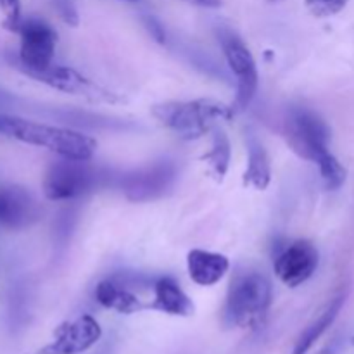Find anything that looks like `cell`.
Returning <instances> with one entry per match:
<instances>
[{
    "instance_id": "obj_27",
    "label": "cell",
    "mask_w": 354,
    "mask_h": 354,
    "mask_svg": "<svg viewBox=\"0 0 354 354\" xmlns=\"http://www.w3.org/2000/svg\"><path fill=\"white\" fill-rule=\"evenodd\" d=\"M268 2H279V0H268Z\"/></svg>"
},
{
    "instance_id": "obj_20",
    "label": "cell",
    "mask_w": 354,
    "mask_h": 354,
    "mask_svg": "<svg viewBox=\"0 0 354 354\" xmlns=\"http://www.w3.org/2000/svg\"><path fill=\"white\" fill-rule=\"evenodd\" d=\"M304 3L315 17H330L341 12L348 0H304Z\"/></svg>"
},
{
    "instance_id": "obj_6",
    "label": "cell",
    "mask_w": 354,
    "mask_h": 354,
    "mask_svg": "<svg viewBox=\"0 0 354 354\" xmlns=\"http://www.w3.org/2000/svg\"><path fill=\"white\" fill-rule=\"evenodd\" d=\"M17 33L21 41L19 52L12 61L14 68L30 76L31 73L41 71L54 62L57 33L47 21L38 17L23 19Z\"/></svg>"
},
{
    "instance_id": "obj_18",
    "label": "cell",
    "mask_w": 354,
    "mask_h": 354,
    "mask_svg": "<svg viewBox=\"0 0 354 354\" xmlns=\"http://www.w3.org/2000/svg\"><path fill=\"white\" fill-rule=\"evenodd\" d=\"M232 159V145L230 138L225 133L223 128L216 127L213 130V142H211V149L203 156V161L209 166V171L213 173L214 178L218 182L225 178L228 168H230Z\"/></svg>"
},
{
    "instance_id": "obj_11",
    "label": "cell",
    "mask_w": 354,
    "mask_h": 354,
    "mask_svg": "<svg viewBox=\"0 0 354 354\" xmlns=\"http://www.w3.org/2000/svg\"><path fill=\"white\" fill-rule=\"evenodd\" d=\"M102 335L99 322L90 315H82L75 322H66L55 330L50 344L44 346L37 354H80L99 342Z\"/></svg>"
},
{
    "instance_id": "obj_23",
    "label": "cell",
    "mask_w": 354,
    "mask_h": 354,
    "mask_svg": "<svg viewBox=\"0 0 354 354\" xmlns=\"http://www.w3.org/2000/svg\"><path fill=\"white\" fill-rule=\"evenodd\" d=\"M142 21H144V26L147 28L149 33L154 37V40L159 41V44H165L166 31H165V28H162V24L159 23L154 16H142Z\"/></svg>"
},
{
    "instance_id": "obj_4",
    "label": "cell",
    "mask_w": 354,
    "mask_h": 354,
    "mask_svg": "<svg viewBox=\"0 0 354 354\" xmlns=\"http://www.w3.org/2000/svg\"><path fill=\"white\" fill-rule=\"evenodd\" d=\"M107 171L90 159L61 158L52 161L44 176V194L48 201H73L106 185Z\"/></svg>"
},
{
    "instance_id": "obj_3",
    "label": "cell",
    "mask_w": 354,
    "mask_h": 354,
    "mask_svg": "<svg viewBox=\"0 0 354 354\" xmlns=\"http://www.w3.org/2000/svg\"><path fill=\"white\" fill-rule=\"evenodd\" d=\"M272 283L263 273H239L228 289L223 322L228 327H259L272 306Z\"/></svg>"
},
{
    "instance_id": "obj_26",
    "label": "cell",
    "mask_w": 354,
    "mask_h": 354,
    "mask_svg": "<svg viewBox=\"0 0 354 354\" xmlns=\"http://www.w3.org/2000/svg\"><path fill=\"white\" fill-rule=\"evenodd\" d=\"M123 2H131V3H137V2H140V0H123Z\"/></svg>"
},
{
    "instance_id": "obj_9",
    "label": "cell",
    "mask_w": 354,
    "mask_h": 354,
    "mask_svg": "<svg viewBox=\"0 0 354 354\" xmlns=\"http://www.w3.org/2000/svg\"><path fill=\"white\" fill-rule=\"evenodd\" d=\"M320 254L310 241H294L273 259V272L287 287H297L317 272Z\"/></svg>"
},
{
    "instance_id": "obj_15",
    "label": "cell",
    "mask_w": 354,
    "mask_h": 354,
    "mask_svg": "<svg viewBox=\"0 0 354 354\" xmlns=\"http://www.w3.org/2000/svg\"><path fill=\"white\" fill-rule=\"evenodd\" d=\"M154 301L149 304L151 310L173 317H190L194 315V303L182 290V287L169 277H162L154 282Z\"/></svg>"
},
{
    "instance_id": "obj_8",
    "label": "cell",
    "mask_w": 354,
    "mask_h": 354,
    "mask_svg": "<svg viewBox=\"0 0 354 354\" xmlns=\"http://www.w3.org/2000/svg\"><path fill=\"white\" fill-rule=\"evenodd\" d=\"M220 44L223 48L225 61L237 80V97H235L234 111H242L252 102L258 92L259 76L256 61L244 41L230 30L220 31Z\"/></svg>"
},
{
    "instance_id": "obj_1",
    "label": "cell",
    "mask_w": 354,
    "mask_h": 354,
    "mask_svg": "<svg viewBox=\"0 0 354 354\" xmlns=\"http://www.w3.org/2000/svg\"><path fill=\"white\" fill-rule=\"evenodd\" d=\"M0 135L23 144L45 147L61 158L92 159L97 149L95 138L69 128L50 127L0 113Z\"/></svg>"
},
{
    "instance_id": "obj_10",
    "label": "cell",
    "mask_w": 354,
    "mask_h": 354,
    "mask_svg": "<svg viewBox=\"0 0 354 354\" xmlns=\"http://www.w3.org/2000/svg\"><path fill=\"white\" fill-rule=\"evenodd\" d=\"M156 282V280H154ZM154 282L145 280L140 275H113L104 279L95 287V299L100 306L114 310L118 313L131 315L142 311L145 304L140 297L131 290V287H147Z\"/></svg>"
},
{
    "instance_id": "obj_25",
    "label": "cell",
    "mask_w": 354,
    "mask_h": 354,
    "mask_svg": "<svg viewBox=\"0 0 354 354\" xmlns=\"http://www.w3.org/2000/svg\"><path fill=\"white\" fill-rule=\"evenodd\" d=\"M185 2L199 7H207V9H216V7L221 6V0H185Z\"/></svg>"
},
{
    "instance_id": "obj_7",
    "label": "cell",
    "mask_w": 354,
    "mask_h": 354,
    "mask_svg": "<svg viewBox=\"0 0 354 354\" xmlns=\"http://www.w3.org/2000/svg\"><path fill=\"white\" fill-rule=\"evenodd\" d=\"M178 169L173 161L162 159L128 171L118 178V187L131 203H149L166 196L173 189Z\"/></svg>"
},
{
    "instance_id": "obj_24",
    "label": "cell",
    "mask_w": 354,
    "mask_h": 354,
    "mask_svg": "<svg viewBox=\"0 0 354 354\" xmlns=\"http://www.w3.org/2000/svg\"><path fill=\"white\" fill-rule=\"evenodd\" d=\"M344 344H346L344 339L335 337L330 344L325 346V348L322 349L320 354H342L344 353Z\"/></svg>"
},
{
    "instance_id": "obj_22",
    "label": "cell",
    "mask_w": 354,
    "mask_h": 354,
    "mask_svg": "<svg viewBox=\"0 0 354 354\" xmlns=\"http://www.w3.org/2000/svg\"><path fill=\"white\" fill-rule=\"evenodd\" d=\"M52 3H54L55 10H57V14L64 23L71 24V26H78V10H76L73 0H52Z\"/></svg>"
},
{
    "instance_id": "obj_16",
    "label": "cell",
    "mask_w": 354,
    "mask_h": 354,
    "mask_svg": "<svg viewBox=\"0 0 354 354\" xmlns=\"http://www.w3.org/2000/svg\"><path fill=\"white\" fill-rule=\"evenodd\" d=\"M272 182V166L268 152L256 133H248V168L244 171V185L256 190H266Z\"/></svg>"
},
{
    "instance_id": "obj_2",
    "label": "cell",
    "mask_w": 354,
    "mask_h": 354,
    "mask_svg": "<svg viewBox=\"0 0 354 354\" xmlns=\"http://www.w3.org/2000/svg\"><path fill=\"white\" fill-rule=\"evenodd\" d=\"M234 107L211 99L169 100L156 104L152 116L183 140H197L218 127V121L230 120Z\"/></svg>"
},
{
    "instance_id": "obj_19",
    "label": "cell",
    "mask_w": 354,
    "mask_h": 354,
    "mask_svg": "<svg viewBox=\"0 0 354 354\" xmlns=\"http://www.w3.org/2000/svg\"><path fill=\"white\" fill-rule=\"evenodd\" d=\"M318 169H320V175L324 178L325 187L328 190H337L344 185L346 182V168L339 162V159L334 154L327 156L324 161L318 162Z\"/></svg>"
},
{
    "instance_id": "obj_17",
    "label": "cell",
    "mask_w": 354,
    "mask_h": 354,
    "mask_svg": "<svg viewBox=\"0 0 354 354\" xmlns=\"http://www.w3.org/2000/svg\"><path fill=\"white\" fill-rule=\"evenodd\" d=\"M346 303V294H339L337 297L330 301V303L325 306V310L311 322L310 325L306 327V330L301 334V337L297 339L296 346H294V351L292 354H308L310 349L313 348L315 342L322 337V335L327 332V328L330 327L332 324L335 322L337 315L341 313L342 306Z\"/></svg>"
},
{
    "instance_id": "obj_14",
    "label": "cell",
    "mask_w": 354,
    "mask_h": 354,
    "mask_svg": "<svg viewBox=\"0 0 354 354\" xmlns=\"http://www.w3.org/2000/svg\"><path fill=\"white\" fill-rule=\"evenodd\" d=\"M230 268L227 256L220 252L192 249L187 256V270L194 283L201 287H211L220 282Z\"/></svg>"
},
{
    "instance_id": "obj_21",
    "label": "cell",
    "mask_w": 354,
    "mask_h": 354,
    "mask_svg": "<svg viewBox=\"0 0 354 354\" xmlns=\"http://www.w3.org/2000/svg\"><path fill=\"white\" fill-rule=\"evenodd\" d=\"M0 10L3 14V28L17 33L23 21L21 19V0H0Z\"/></svg>"
},
{
    "instance_id": "obj_13",
    "label": "cell",
    "mask_w": 354,
    "mask_h": 354,
    "mask_svg": "<svg viewBox=\"0 0 354 354\" xmlns=\"http://www.w3.org/2000/svg\"><path fill=\"white\" fill-rule=\"evenodd\" d=\"M40 206L24 187L0 185V227L23 230L40 218Z\"/></svg>"
},
{
    "instance_id": "obj_5",
    "label": "cell",
    "mask_w": 354,
    "mask_h": 354,
    "mask_svg": "<svg viewBox=\"0 0 354 354\" xmlns=\"http://www.w3.org/2000/svg\"><path fill=\"white\" fill-rule=\"evenodd\" d=\"M286 137L292 151L318 165L330 156V128L310 107H290L286 116Z\"/></svg>"
},
{
    "instance_id": "obj_12",
    "label": "cell",
    "mask_w": 354,
    "mask_h": 354,
    "mask_svg": "<svg viewBox=\"0 0 354 354\" xmlns=\"http://www.w3.org/2000/svg\"><path fill=\"white\" fill-rule=\"evenodd\" d=\"M30 78L45 83V85L52 86L55 90H61V92L71 93V95H83L86 99L106 100V102L118 100L114 93L100 88L99 85L92 83L88 78H85V76H82L78 71H75L73 68H68V66H59L52 62L48 68L37 73H31Z\"/></svg>"
}]
</instances>
